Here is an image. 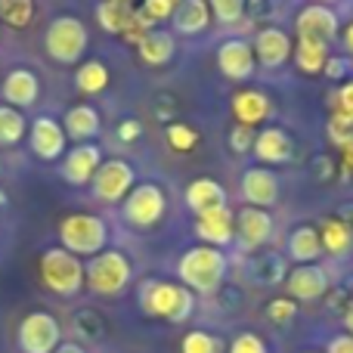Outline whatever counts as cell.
Here are the masks:
<instances>
[{
    "mask_svg": "<svg viewBox=\"0 0 353 353\" xmlns=\"http://www.w3.org/2000/svg\"><path fill=\"white\" fill-rule=\"evenodd\" d=\"M251 50H254L257 65L263 68H282L294 53V41L288 31H282L279 25H267L254 34L251 41Z\"/></svg>",
    "mask_w": 353,
    "mask_h": 353,
    "instance_id": "17",
    "label": "cell"
},
{
    "mask_svg": "<svg viewBox=\"0 0 353 353\" xmlns=\"http://www.w3.org/2000/svg\"><path fill=\"white\" fill-rule=\"evenodd\" d=\"M6 205H10V199H6V192H3V189H0V211H3Z\"/></svg>",
    "mask_w": 353,
    "mask_h": 353,
    "instance_id": "50",
    "label": "cell"
},
{
    "mask_svg": "<svg viewBox=\"0 0 353 353\" xmlns=\"http://www.w3.org/2000/svg\"><path fill=\"white\" fill-rule=\"evenodd\" d=\"M25 134H28V118H25V112L0 103V146H6V149L19 146V143L25 140Z\"/></svg>",
    "mask_w": 353,
    "mask_h": 353,
    "instance_id": "31",
    "label": "cell"
},
{
    "mask_svg": "<svg viewBox=\"0 0 353 353\" xmlns=\"http://www.w3.org/2000/svg\"><path fill=\"white\" fill-rule=\"evenodd\" d=\"M325 137H329V143L335 149H344L353 140V118L329 115V121H325Z\"/></svg>",
    "mask_w": 353,
    "mask_h": 353,
    "instance_id": "37",
    "label": "cell"
},
{
    "mask_svg": "<svg viewBox=\"0 0 353 353\" xmlns=\"http://www.w3.org/2000/svg\"><path fill=\"white\" fill-rule=\"evenodd\" d=\"M137 186V168L128 159H103L97 176L90 180L93 199L103 205H121Z\"/></svg>",
    "mask_w": 353,
    "mask_h": 353,
    "instance_id": "8",
    "label": "cell"
},
{
    "mask_svg": "<svg viewBox=\"0 0 353 353\" xmlns=\"http://www.w3.org/2000/svg\"><path fill=\"white\" fill-rule=\"evenodd\" d=\"M62 128H65V137L74 143H90L97 140L99 128H103V118L93 109L90 103H78L62 115Z\"/></svg>",
    "mask_w": 353,
    "mask_h": 353,
    "instance_id": "23",
    "label": "cell"
},
{
    "mask_svg": "<svg viewBox=\"0 0 353 353\" xmlns=\"http://www.w3.org/2000/svg\"><path fill=\"white\" fill-rule=\"evenodd\" d=\"M270 239H273V217H270V211L251 208V205L236 211V242L245 251H261Z\"/></svg>",
    "mask_w": 353,
    "mask_h": 353,
    "instance_id": "19",
    "label": "cell"
},
{
    "mask_svg": "<svg viewBox=\"0 0 353 353\" xmlns=\"http://www.w3.org/2000/svg\"><path fill=\"white\" fill-rule=\"evenodd\" d=\"M16 341L22 353H53L62 344V325L53 313L47 310H31L28 316L19 323Z\"/></svg>",
    "mask_w": 353,
    "mask_h": 353,
    "instance_id": "9",
    "label": "cell"
},
{
    "mask_svg": "<svg viewBox=\"0 0 353 353\" xmlns=\"http://www.w3.org/2000/svg\"><path fill=\"white\" fill-rule=\"evenodd\" d=\"M28 149L34 152V159L41 161H56L68 152V137L65 128H62L59 118L41 115L31 121L28 128Z\"/></svg>",
    "mask_w": 353,
    "mask_h": 353,
    "instance_id": "12",
    "label": "cell"
},
{
    "mask_svg": "<svg viewBox=\"0 0 353 353\" xmlns=\"http://www.w3.org/2000/svg\"><path fill=\"white\" fill-rule=\"evenodd\" d=\"M319 239H323V251L332 257H344L353 248V230L347 220L329 217L319 223Z\"/></svg>",
    "mask_w": 353,
    "mask_h": 353,
    "instance_id": "29",
    "label": "cell"
},
{
    "mask_svg": "<svg viewBox=\"0 0 353 353\" xmlns=\"http://www.w3.org/2000/svg\"><path fill=\"white\" fill-rule=\"evenodd\" d=\"M121 3H130V6H140L143 0H121Z\"/></svg>",
    "mask_w": 353,
    "mask_h": 353,
    "instance_id": "52",
    "label": "cell"
},
{
    "mask_svg": "<svg viewBox=\"0 0 353 353\" xmlns=\"http://www.w3.org/2000/svg\"><path fill=\"white\" fill-rule=\"evenodd\" d=\"M347 72H350V59L347 56H329V62H325V78H335V81H347Z\"/></svg>",
    "mask_w": 353,
    "mask_h": 353,
    "instance_id": "43",
    "label": "cell"
},
{
    "mask_svg": "<svg viewBox=\"0 0 353 353\" xmlns=\"http://www.w3.org/2000/svg\"><path fill=\"white\" fill-rule=\"evenodd\" d=\"M329 115H344L353 118V78L335 87V93L329 97Z\"/></svg>",
    "mask_w": 353,
    "mask_h": 353,
    "instance_id": "39",
    "label": "cell"
},
{
    "mask_svg": "<svg viewBox=\"0 0 353 353\" xmlns=\"http://www.w3.org/2000/svg\"><path fill=\"white\" fill-rule=\"evenodd\" d=\"M217 72L223 74L226 81H251V74L257 72V59H254V50H251V41L245 37H230L217 47Z\"/></svg>",
    "mask_w": 353,
    "mask_h": 353,
    "instance_id": "13",
    "label": "cell"
},
{
    "mask_svg": "<svg viewBox=\"0 0 353 353\" xmlns=\"http://www.w3.org/2000/svg\"><path fill=\"white\" fill-rule=\"evenodd\" d=\"M137 56H140L143 65H149V68L171 65L174 56H176V37L171 34V31H165V28L149 31L146 41L137 47Z\"/></svg>",
    "mask_w": 353,
    "mask_h": 353,
    "instance_id": "25",
    "label": "cell"
},
{
    "mask_svg": "<svg viewBox=\"0 0 353 353\" xmlns=\"http://www.w3.org/2000/svg\"><path fill=\"white\" fill-rule=\"evenodd\" d=\"M134 12H137V6L121 3V0H99L97 3V22H99L103 31L121 37L124 31H128L130 19H134Z\"/></svg>",
    "mask_w": 353,
    "mask_h": 353,
    "instance_id": "30",
    "label": "cell"
},
{
    "mask_svg": "<svg viewBox=\"0 0 353 353\" xmlns=\"http://www.w3.org/2000/svg\"><path fill=\"white\" fill-rule=\"evenodd\" d=\"M279 192H282V183L273 168H248L239 176V195L251 208H263L267 211V208H273L279 201Z\"/></svg>",
    "mask_w": 353,
    "mask_h": 353,
    "instance_id": "16",
    "label": "cell"
},
{
    "mask_svg": "<svg viewBox=\"0 0 353 353\" xmlns=\"http://www.w3.org/2000/svg\"><path fill=\"white\" fill-rule=\"evenodd\" d=\"M0 171H3V165H0Z\"/></svg>",
    "mask_w": 353,
    "mask_h": 353,
    "instance_id": "54",
    "label": "cell"
},
{
    "mask_svg": "<svg viewBox=\"0 0 353 353\" xmlns=\"http://www.w3.org/2000/svg\"><path fill=\"white\" fill-rule=\"evenodd\" d=\"M294 316H298V301H292L285 294V298H273L267 304V319L273 325H288L294 323Z\"/></svg>",
    "mask_w": 353,
    "mask_h": 353,
    "instance_id": "38",
    "label": "cell"
},
{
    "mask_svg": "<svg viewBox=\"0 0 353 353\" xmlns=\"http://www.w3.org/2000/svg\"><path fill=\"white\" fill-rule=\"evenodd\" d=\"M325 353H353V335L341 332V335L329 338V344H325Z\"/></svg>",
    "mask_w": 353,
    "mask_h": 353,
    "instance_id": "45",
    "label": "cell"
},
{
    "mask_svg": "<svg viewBox=\"0 0 353 353\" xmlns=\"http://www.w3.org/2000/svg\"><path fill=\"white\" fill-rule=\"evenodd\" d=\"M37 16V3L34 0H0V25L6 28H28Z\"/></svg>",
    "mask_w": 353,
    "mask_h": 353,
    "instance_id": "32",
    "label": "cell"
},
{
    "mask_svg": "<svg viewBox=\"0 0 353 353\" xmlns=\"http://www.w3.org/2000/svg\"><path fill=\"white\" fill-rule=\"evenodd\" d=\"M168 214V195L159 183H137L121 201V217L134 230H152Z\"/></svg>",
    "mask_w": 353,
    "mask_h": 353,
    "instance_id": "7",
    "label": "cell"
},
{
    "mask_svg": "<svg viewBox=\"0 0 353 353\" xmlns=\"http://www.w3.org/2000/svg\"><path fill=\"white\" fill-rule=\"evenodd\" d=\"M112 84V72L103 59H84L74 68V90L84 97H99Z\"/></svg>",
    "mask_w": 353,
    "mask_h": 353,
    "instance_id": "28",
    "label": "cell"
},
{
    "mask_svg": "<svg viewBox=\"0 0 353 353\" xmlns=\"http://www.w3.org/2000/svg\"><path fill=\"white\" fill-rule=\"evenodd\" d=\"M338 34H341V19H338L335 6L307 3L294 16V37H313V41H323L332 47Z\"/></svg>",
    "mask_w": 353,
    "mask_h": 353,
    "instance_id": "10",
    "label": "cell"
},
{
    "mask_svg": "<svg viewBox=\"0 0 353 353\" xmlns=\"http://www.w3.org/2000/svg\"><path fill=\"white\" fill-rule=\"evenodd\" d=\"M37 99H41V78H37L31 68L19 65L3 74V103L6 105L25 112V109H31Z\"/></svg>",
    "mask_w": 353,
    "mask_h": 353,
    "instance_id": "21",
    "label": "cell"
},
{
    "mask_svg": "<svg viewBox=\"0 0 353 353\" xmlns=\"http://www.w3.org/2000/svg\"><path fill=\"white\" fill-rule=\"evenodd\" d=\"M90 47V31L78 16H56L43 31V50L59 65H81Z\"/></svg>",
    "mask_w": 353,
    "mask_h": 353,
    "instance_id": "4",
    "label": "cell"
},
{
    "mask_svg": "<svg viewBox=\"0 0 353 353\" xmlns=\"http://www.w3.org/2000/svg\"><path fill=\"white\" fill-rule=\"evenodd\" d=\"M115 134H118V143H137L143 137V124L137 118H124L115 128Z\"/></svg>",
    "mask_w": 353,
    "mask_h": 353,
    "instance_id": "44",
    "label": "cell"
},
{
    "mask_svg": "<svg viewBox=\"0 0 353 353\" xmlns=\"http://www.w3.org/2000/svg\"><path fill=\"white\" fill-rule=\"evenodd\" d=\"M180 3L183 0H143V3L137 6V12H140L143 19H149L152 25H161V22H171Z\"/></svg>",
    "mask_w": 353,
    "mask_h": 353,
    "instance_id": "35",
    "label": "cell"
},
{
    "mask_svg": "<svg viewBox=\"0 0 353 353\" xmlns=\"http://www.w3.org/2000/svg\"><path fill=\"white\" fill-rule=\"evenodd\" d=\"M338 41H341V47H344V56L353 59V19H350L347 25H341V34H338Z\"/></svg>",
    "mask_w": 353,
    "mask_h": 353,
    "instance_id": "46",
    "label": "cell"
},
{
    "mask_svg": "<svg viewBox=\"0 0 353 353\" xmlns=\"http://www.w3.org/2000/svg\"><path fill=\"white\" fill-rule=\"evenodd\" d=\"M226 270H230L226 254L220 248H211V245H192L176 261L180 285H186L192 294H214L223 285Z\"/></svg>",
    "mask_w": 353,
    "mask_h": 353,
    "instance_id": "1",
    "label": "cell"
},
{
    "mask_svg": "<svg viewBox=\"0 0 353 353\" xmlns=\"http://www.w3.org/2000/svg\"><path fill=\"white\" fill-rule=\"evenodd\" d=\"M344 329H347V335H353V294L347 298V307H344Z\"/></svg>",
    "mask_w": 353,
    "mask_h": 353,
    "instance_id": "48",
    "label": "cell"
},
{
    "mask_svg": "<svg viewBox=\"0 0 353 353\" xmlns=\"http://www.w3.org/2000/svg\"><path fill=\"white\" fill-rule=\"evenodd\" d=\"M99 165H103V149L97 143H74L65 155H62L59 174L72 186H90V180L97 176Z\"/></svg>",
    "mask_w": 353,
    "mask_h": 353,
    "instance_id": "15",
    "label": "cell"
},
{
    "mask_svg": "<svg viewBox=\"0 0 353 353\" xmlns=\"http://www.w3.org/2000/svg\"><path fill=\"white\" fill-rule=\"evenodd\" d=\"M230 353H270V350H267V341L257 332H239L230 344Z\"/></svg>",
    "mask_w": 353,
    "mask_h": 353,
    "instance_id": "40",
    "label": "cell"
},
{
    "mask_svg": "<svg viewBox=\"0 0 353 353\" xmlns=\"http://www.w3.org/2000/svg\"><path fill=\"white\" fill-rule=\"evenodd\" d=\"M165 140H168V146H171L174 152H180V155L195 152V146L201 143L199 140V130H195L192 124H186V121H171V124H168Z\"/></svg>",
    "mask_w": 353,
    "mask_h": 353,
    "instance_id": "33",
    "label": "cell"
},
{
    "mask_svg": "<svg viewBox=\"0 0 353 353\" xmlns=\"http://www.w3.org/2000/svg\"><path fill=\"white\" fill-rule=\"evenodd\" d=\"M56 236H59L62 248L72 251L81 261H84V257L90 261V257L103 254V251L109 248V226H105V220L97 217V214H87V211L65 214V217L59 220Z\"/></svg>",
    "mask_w": 353,
    "mask_h": 353,
    "instance_id": "3",
    "label": "cell"
},
{
    "mask_svg": "<svg viewBox=\"0 0 353 353\" xmlns=\"http://www.w3.org/2000/svg\"><path fill=\"white\" fill-rule=\"evenodd\" d=\"M285 251H288V257H292L298 267H304V263H316L319 257L325 254V251H323V239H319V226H313V223L294 226V230L288 232Z\"/></svg>",
    "mask_w": 353,
    "mask_h": 353,
    "instance_id": "22",
    "label": "cell"
},
{
    "mask_svg": "<svg viewBox=\"0 0 353 353\" xmlns=\"http://www.w3.org/2000/svg\"><path fill=\"white\" fill-rule=\"evenodd\" d=\"M307 353H316V350H307Z\"/></svg>",
    "mask_w": 353,
    "mask_h": 353,
    "instance_id": "53",
    "label": "cell"
},
{
    "mask_svg": "<svg viewBox=\"0 0 353 353\" xmlns=\"http://www.w3.org/2000/svg\"><path fill=\"white\" fill-rule=\"evenodd\" d=\"M192 230L199 236V245H211V248L223 251L236 242V211L230 205L201 211V214H195Z\"/></svg>",
    "mask_w": 353,
    "mask_h": 353,
    "instance_id": "11",
    "label": "cell"
},
{
    "mask_svg": "<svg viewBox=\"0 0 353 353\" xmlns=\"http://www.w3.org/2000/svg\"><path fill=\"white\" fill-rule=\"evenodd\" d=\"M53 353H87L84 347H81V344H74V341H62L59 347H56Z\"/></svg>",
    "mask_w": 353,
    "mask_h": 353,
    "instance_id": "49",
    "label": "cell"
},
{
    "mask_svg": "<svg viewBox=\"0 0 353 353\" xmlns=\"http://www.w3.org/2000/svg\"><path fill=\"white\" fill-rule=\"evenodd\" d=\"M285 292L292 301L298 304H313V301L325 298L329 294V273L319 263H304V267H294L285 276Z\"/></svg>",
    "mask_w": 353,
    "mask_h": 353,
    "instance_id": "18",
    "label": "cell"
},
{
    "mask_svg": "<svg viewBox=\"0 0 353 353\" xmlns=\"http://www.w3.org/2000/svg\"><path fill=\"white\" fill-rule=\"evenodd\" d=\"M134 279V261L118 248H105L103 254L84 263V285L99 298H118Z\"/></svg>",
    "mask_w": 353,
    "mask_h": 353,
    "instance_id": "5",
    "label": "cell"
},
{
    "mask_svg": "<svg viewBox=\"0 0 353 353\" xmlns=\"http://www.w3.org/2000/svg\"><path fill=\"white\" fill-rule=\"evenodd\" d=\"M329 43L313 41V37H294V68L307 78H316V74L325 72V62H329Z\"/></svg>",
    "mask_w": 353,
    "mask_h": 353,
    "instance_id": "27",
    "label": "cell"
},
{
    "mask_svg": "<svg viewBox=\"0 0 353 353\" xmlns=\"http://www.w3.org/2000/svg\"><path fill=\"white\" fill-rule=\"evenodd\" d=\"M140 310L152 319L186 323L195 310V294L171 279H146L140 285Z\"/></svg>",
    "mask_w": 353,
    "mask_h": 353,
    "instance_id": "2",
    "label": "cell"
},
{
    "mask_svg": "<svg viewBox=\"0 0 353 353\" xmlns=\"http://www.w3.org/2000/svg\"><path fill=\"white\" fill-rule=\"evenodd\" d=\"M180 353H220V341L211 335V332L192 329V332H186V335H183Z\"/></svg>",
    "mask_w": 353,
    "mask_h": 353,
    "instance_id": "36",
    "label": "cell"
},
{
    "mask_svg": "<svg viewBox=\"0 0 353 353\" xmlns=\"http://www.w3.org/2000/svg\"><path fill=\"white\" fill-rule=\"evenodd\" d=\"M208 10H211V19L217 25H239L245 19V10H248V0H208Z\"/></svg>",
    "mask_w": 353,
    "mask_h": 353,
    "instance_id": "34",
    "label": "cell"
},
{
    "mask_svg": "<svg viewBox=\"0 0 353 353\" xmlns=\"http://www.w3.org/2000/svg\"><path fill=\"white\" fill-rule=\"evenodd\" d=\"M183 199H186L189 211L201 214V211H211V208L226 205V189H223V183L214 180V176H195V180L186 186Z\"/></svg>",
    "mask_w": 353,
    "mask_h": 353,
    "instance_id": "24",
    "label": "cell"
},
{
    "mask_svg": "<svg viewBox=\"0 0 353 353\" xmlns=\"http://www.w3.org/2000/svg\"><path fill=\"white\" fill-rule=\"evenodd\" d=\"M341 168H344V171H353V140L341 149Z\"/></svg>",
    "mask_w": 353,
    "mask_h": 353,
    "instance_id": "47",
    "label": "cell"
},
{
    "mask_svg": "<svg viewBox=\"0 0 353 353\" xmlns=\"http://www.w3.org/2000/svg\"><path fill=\"white\" fill-rule=\"evenodd\" d=\"M211 22L214 19H211V10H208V0H183V3L176 6L174 19H171L174 31L183 37L201 34V31L211 28Z\"/></svg>",
    "mask_w": 353,
    "mask_h": 353,
    "instance_id": "26",
    "label": "cell"
},
{
    "mask_svg": "<svg viewBox=\"0 0 353 353\" xmlns=\"http://www.w3.org/2000/svg\"><path fill=\"white\" fill-rule=\"evenodd\" d=\"M254 137H257V130H251V128H242V124H232L230 128V149L236 155H245V152H251L254 149Z\"/></svg>",
    "mask_w": 353,
    "mask_h": 353,
    "instance_id": "41",
    "label": "cell"
},
{
    "mask_svg": "<svg viewBox=\"0 0 353 353\" xmlns=\"http://www.w3.org/2000/svg\"><path fill=\"white\" fill-rule=\"evenodd\" d=\"M37 273H41L43 288H50L59 298H72L84 288V261L65 251L62 245L43 248L41 261H37Z\"/></svg>",
    "mask_w": 353,
    "mask_h": 353,
    "instance_id": "6",
    "label": "cell"
},
{
    "mask_svg": "<svg viewBox=\"0 0 353 353\" xmlns=\"http://www.w3.org/2000/svg\"><path fill=\"white\" fill-rule=\"evenodd\" d=\"M230 112H232V118H236V124L257 130V128H267L276 105H273V99L263 90H257V87H242V90L232 93Z\"/></svg>",
    "mask_w": 353,
    "mask_h": 353,
    "instance_id": "14",
    "label": "cell"
},
{
    "mask_svg": "<svg viewBox=\"0 0 353 353\" xmlns=\"http://www.w3.org/2000/svg\"><path fill=\"white\" fill-rule=\"evenodd\" d=\"M251 152H254V159L261 161V165H285L294 155V140L279 124H267V128L257 130Z\"/></svg>",
    "mask_w": 353,
    "mask_h": 353,
    "instance_id": "20",
    "label": "cell"
},
{
    "mask_svg": "<svg viewBox=\"0 0 353 353\" xmlns=\"http://www.w3.org/2000/svg\"><path fill=\"white\" fill-rule=\"evenodd\" d=\"M313 3H323V6H332V3H335V0H313Z\"/></svg>",
    "mask_w": 353,
    "mask_h": 353,
    "instance_id": "51",
    "label": "cell"
},
{
    "mask_svg": "<svg viewBox=\"0 0 353 353\" xmlns=\"http://www.w3.org/2000/svg\"><path fill=\"white\" fill-rule=\"evenodd\" d=\"M149 31H155V25L149 22V19H143L140 12H134V19H130L128 31L121 34V41H124V43H130V47H140V43L146 41Z\"/></svg>",
    "mask_w": 353,
    "mask_h": 353,
    "instance_id": "42",
    "label": "cell"
}]
</instances>
